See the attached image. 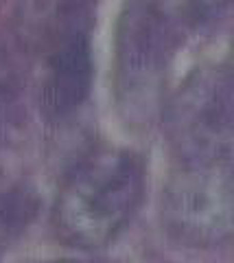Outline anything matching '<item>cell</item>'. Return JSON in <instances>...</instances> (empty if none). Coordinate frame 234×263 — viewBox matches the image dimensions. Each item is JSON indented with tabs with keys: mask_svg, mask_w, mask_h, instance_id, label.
Masks as SVG:
<instances>
[{
	"mask_svg": "<svg viewBox=\"0 0 234 263\" xmlns=\"http://www.w3.org/2000/svg\"><path fill=\"white\" fill-rule=\"evenodd\" d=\"M144 193V167L134 152L96 149L75 164L53 206L57 237L94 250L116 239L136 215Z\"/></svg>",
	"mask_w": 234,
	"mask_h": 263,
	"instance_id": "obj_1",
	"label": "cell"
},
{
	"mask_svg": "<svg viewBox=\"0 0 234 263\" xmlns=\"http://www.w3.org/2000/svg\"><path fill=\"white\" fill-rule=\"evenodd\" d=\"M162 226L186 248L234 241V156L182 160L162 195Z\"/></svg>",
	"mask_w": 234,
	"mask_h": 263,
	"instance_id": "obj_2",
	"label": "cell"
},
{
	"mask_svg": "<svg viewBox=\"0 0 234 263\" xmlns=\"http://www.w3.org/2000/svg\"><path fill=\"white\" fill-rule=\"evenodd\" d=\"M164 125L182 160L234 156V77L228 66L193 72L168 101Z\"/></svg>",
	"mask_w": 234,
	"mask_h": 263,
	"instance_id": "obj_3",
	"label": "cell"
},
{
	"mask_svg": "<svg viewBox=\"0 0 234 263\" xmlns=\"http://www.w3.org/2000/svg\"><path fill=\"white\" fill-rule=\"evenodd\" d=\"M175 31L140 0L120 18L116 37V92L120 103L144 110L153 101L164 77Z\"/></svg>",
	"mask_w": 234,
	"mask_h": 263,
	"instance_id": "obj_4",
	"label": "cell"
},
{
	"mask_svg": "<svg viewBox=\"0 0 234 263\" xmlns=\"http://www.w3.org/2000/svg\"><path fill=\"white\" fill-rule=\"evenodd\" d=\"M92 86L90 29H77L46 46L39 105L48 121H63L86 103Z\"/></svg>",
	"mask_w": 234,
	"mask_h": 263,
	"instance_id": "obj_5",
	"label": "cell"
},
{
	"mask_svg": "<svg viewBox=\"0 0 234 263\" xmlns=\"http://www.w3.org/2000/svg\"><path fill=\"white\" fill-rule=\"evenodd\" d=\"M39 211L37 193L31 186L15 184L0 191V257L20 239Z\"/></svg>",
	"mask_w": 234,
	"mask_h": 263,
	"instance_id": "obj_6",
	"label": "cell"
},
{
	"mask_svg": "<svg viewBox=\"0 0 234 263\" xmlns=\"http://www.w3.org/2000/svg\"><path fill=\"white\" fill-rule=\"evenodd\" d=\"M27 125V103L18 72L0 53V147L13 143Z\"/></svg>",
	"mask_w": 234,
	"mask_h": 263,
	"instance_id": "obj_7",
	"label": "cell"
},
{
	"mask_svg": "<svg viewBox=\"0 0 234 263\" xmlns=\"http://www.w3.org/2000/svg\"><path fill=\"white\" fill-rule=\"evenodd\" d=\"M149 9L175 33L184 29H197L215 20L232 0H144Z\"/></svg>",
	"mask_w": 234,
	"mask_h": 263,
	"instance_id": "obj_8",
	"label": "cell"
},
{
	"mask_svg": "<svg viewBox=\"0 0 234 263\" xmlns=\"http://www.w3.org/2000/svg\"><path fill=\"white\" fill-rule=\"evenodd\" d=\"M51 263H108V261H77V259H63V261H51Z\"/></svg>",
	"mask_w": 234,
	"mask_h": 263,
	"instance_id": "obj_9",
	"label": "cell"
},
{
	"mask_svg": "<svg viewBox=\"0 0 234 263\" xmlns=\"http://www.w3.org/2000/svg\"><path fill=\"white\" fill-rule=\"evenodd\" d=\"M228 70L232 72V77H234V53H232V60L228 62Z\"/></svg>",
	"mask_w": 234,
	"mask_h": 263,
	"instance_id": "obj_10",
	"label": "cell"
}]
</instances>
